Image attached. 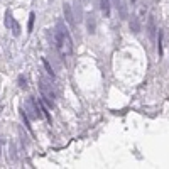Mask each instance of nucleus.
Returning <instances> with one entry per match:
<instances>
[{
  "label": "nucleus",
  "mask_w": 169,
  "mask_h": 169,
  "mask_svg": "<svg viewBox=\"0 0 169 169\" xmlns=\"http://www.w3.org/2000/svg\"><path fill=\"white\" fill-rule=\"evenodd\" d=\"M54 39H56V46L59 49L61 56H70L71 52H73V39H71L70 30L64 26L63 20H58V24H56Z\"/></svg>",
  "instance_id": "nucleus-1"
},
{
  "label": "nucleus",
  "mask_w": 169,
  "mask_h": 169,
  "mask_svg": "<svg viewBox=\"0 0 169 169\" xmlns=\"http://www.w3.org/2000/svg\"><path fill=\"white\" fill-rule=\"evenodd\" d=\"M39 90L41 93H42V98L44 101L49 105V107H54V98H56V93H54V90H52V85H51V81H48L46 78H41L39 80Z\"/></svg>",
  "instance_id": "nucleus-2"
},
{
  "label": "nucleus",
  "mask_w": 169,
  "mask_h": 169,
  "mask_svg": "<svg viewBox=\"0 0 169 169\" xmlns=\"http://www.w3.org/2000/svg\"><path fill=\"white\" fill-rule=\"evenodd\" d=\"M22 108L26 110V113H27L29 119H34V120L42 119V112H41L39 101H36L32 97H29V98L26 100V105H24Z\"/></svg>",
  "instance_id": "nucleus-3"
},
{
  "label": "nucleus",
  "mask_w": 169,
  "mask_h": 169,
  "mask_svg": "<svg viewBox=\"0 0 169 169\" xmlns=\"http://www.w3.org/2000/svg\"><path fill=\"white\" fill-rule=\"evenodd\" d=\"M71 10H73V17H74V24L78 22H83V3L81 0H73V5H71Z\"/></svg>",
  "instance_id": "nucleus-4"
},
{
  "label": "nucleus",
  "mask_w": 169,
  "mask_h": 169,
  "mask_svg": "<svg viewBox=\"0 0 169 169\" xmlns=\"http://www.w3.org/2000/svg\"><path fill=\"white\" fill-rule=\"evenodd\" d=\"M156 32H157V27H156V17H154V15H149V20H147V34H149L150 39L156 37Z\"/></svg>",
  "instance_id": "nucleus-5"
},
{
  "label": "nucleus",
  "mask_w": 169,
  "mask_h": 169,
  "mask_svg": "<svg viewBox=\"0 0 169 169\" xmlns=\"http://www.w3.org/2000/svg\"><path fill=\"white\" fill-rule=\"evenodd\" d=\"M63 12H64V19L70 26H74V17H73V10H71L70 3H64L63 5Z\"/></svg>",
  "instance_id": "nucleus-6"
},
{
  "label": "nucleus",
  "mask_w": 169,
  "mask_h": 169,
  "mask_svg": "<svg viewBox=\"0 0 169 169\" xmlns=\"http://www.w3.org/2000/svg\"><path fill=\"white\" fill-rule=\"evenodd\" d=\"M130 30L134 32V34H139L140 32V20H139V15H132V19H130Z\"/></svg>",
  "instance_id": "nucleus-7"
},
{
  "label": "nucleus",
  "mask_w": 169,
  "mask_h": 169,
  "mask_svg": "<svg viewBox=\"0 0 169 169\" xmlns=\"http://www.w3.org/2000/svg\"><path fill=\"white\" fill-rule=\"evenodd\" d=\"M86 27H88V32L90 34H95L97 32V20H95V15L90 14L86 17Z\"/></svg>",
  "instance_id": "nucleus-8"
},
{
  "label": "nucleus",
  "mask_w": 169,
  "mask_h": 169,
  "mask_svg": "<svg viewBox=\"0 0 169 169\" xmlns=\"http://www.w3.org/2000/svg\"><path fill=\"white\" fill-rule=\"evenodd\" d=\"M117 12H119V15H120V19H122V20H125L127 17H129V12H127V3H125L123 0H120V3L117 5Z\"/></svg>",
  "instance_id": "nucleus-9"
},
{
  "label": "nucleus",
  "mask_w": 169,
  "mask_h": 169,
  "mask_svg": "<svg viewBox=\"0 0 169 169\" xmlns=\"http://www.w3.org/2000/svg\"><path fill=\"white\" fill-rule=\"evenodd\" d=\"M100 7H101V12L105 17H110V10H112V3L110 0H100Z\"/></svg>",
  "instance_id": "nucleus-10"
},
{
  "label": "nucleus",
  "mask_w": 169,
  "mask_h": 169,
  "mask_svg": "<svg viewBox=\"0 0 169 169\" xmlns=\"http://www.w3.org/2000/svg\"><path fill=\"white\" fill-rule=\"evenodd\" d=\"M10 29H12V34L17 37V36H20V26H19V22L14 19V22H12V26H10Z\"/></svg>",
  "instance_id": "nucleus-11"
},
{
  "label": "nucleus",
  "mask_w": 169,
  "mask_h": 169,
  "mask_svg": "<svg viewBox=\"0 0 169 169\" xmlns=\"http://www.w3.org/2000/svg\"><path fill=\"white\" fill-rule=\"evenodd\" d=\"M34 20H36V14H34V12H30L29 24H27V32H32V29H34Z\"/></svg>",
  "instance_id": "nucleus-12"
},
{
  "label": "nucleus",
  "mask_w": 169,
  "mask_h": 169,
  "mask_svg": "<svg viewBox=\"0 0 169 169\" xmlns=\"http://www.w3.org/2000/svg\"><path fill=\"white\" fill-rule=\"evenodd\" d=\"M12 22H14V17H12V14H10V10L5 12V26L10 29V26H12Z\"/></svg>",
  "instance_id": "nucleus-13"
},
{
  "label": "nucleus",
  "mask_w": 169,
  "mask_h": 169,
  "mask_svg": "<svg viewBox=\"0 0 169 169\" xmlns=\"http://www.w3.org/2000/svg\"><path fill=\"white\" fill-rule=\"evenodd\" d=\"M19 86L20 88H27V78H26L24 74H20L19 76Z\"/></svg>",
  "instance_id": "nucleus-14"
},
{
  "label": "nucleus",
  "mask_w": 169,
  "mask_h": 169,
  "mask_svg": "<svg viewBox=\"0 0 169 169\" xmlns=\"http://www.w3.org/2000/svg\"><path fill=\"white\" fill-rule=\"evenodd\" d=\"M42 64H44V68L48 70V73L51 74V78H54V73H52V68H51V64H49V63H48L46 59H42Z\"/></svg>",
  "instance_id": "nucleus-15"
},
{
  "label": "nucleus",
  "mask_w": 169,
  "mask_h": 169,
  "mask_svg": "<svg viewBox=\"0 0 169 169\" xmlns=\"http://www.w3.org/2000/svg\"><path fill=\"white\" fill-rule=\"evenodd\" d=\"M157 51H159V56H162V32H159V44H157Z\"/></svg>",
  "instance_id": "nucleus-16"
},
{
  "label": "nucleus",
  "mask_w": 169,
  "mask_h": 169,
  "mask_svg": "<svg viewBox=\"0 0 169 169\" xmlns=\"http://www.w3.org/2000/svg\"><path fill=\"white\" fill-rule=\"evenodd\" d=\"M110 2H112V5H113L115 9H117V5H119V3H120V0H110Z\"/></svg>",
  "instance_id": "nucleus-17"
},
{
  "label": "nucleus",
  "mask_w": 169,
  "mask_h": 169,
  "mask_svg": "<svg viewBox=\"0 0 169 169\" xmlns=\"http://www.w3.org/2000/svg\"><path fill=\"white\" fill-rule=\"evenodd\" d=\"M135 2H137V0H130V3H132V5H134V3H135Z\"/></svg>",
  "instance_id": "nucleus-18"
}]
</instances>
